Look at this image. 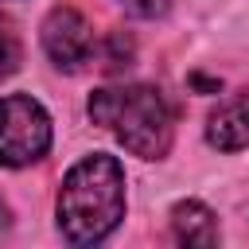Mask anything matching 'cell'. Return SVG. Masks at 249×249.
<instances>
[{"instance_id":"6da1fadb","label":"cell","mask_w":249,"mask_h":249,"mask_svg":"<svg viewBox=\"0 0 249 249\" xmlns=\"http://www.w3.org/2000/svg\"><path fill=\"white\" fill-rule=\"evenodd\" d=\"M124 218V171L113 156L97 152L70 167L58 191V226L74 245L105 241Z\"/></svg>"},{"instance_id":"7a4b0ae2","label":"cell","mask_w":249,"mask_h":249,"mask_svg":"<svg viewBox=\"0 0 249 249\" xmlns=\"http://www.w3.org/2000/svg\"><path fill=\"white\" fill-rule=\"evenodd\" d=\"M89 117L140 160H160L171 148V105L156 86L97 89L89 97Z\"/></svg>"},{"instance_id":"3957f363","label":"cell","mask_w":249,"mask_h":249,"mask_svg":"<svg viewBox=\"0 0 249 249\" xmlns=\"http://www.w3.org/2000/svg\"><path fill=\"white\" fill-rule=\"evenodd\" d=\"M47 148H51L47 109L27 93L4 97L0 101V163L4 167H27Z\"/></svg>"},{"instance_id":"277c9868","label":"cell","mask_w":249,"mask_h":249,"mask_svg":"<svg viewBox=\"0 0 249 249\" xmlns=\"http://www.w3.org/2000/svg\"><path fill=\"white\" fill-rule=\"evenodd\" d=\"M43 47L54 66L82 70L93 58V27L78 8H54L43 23Z\"/></svg>"},{"instance_id":"5b68a950","label":"cell","mask_w":249,"mask_h":249,"mask_svg":"<svg viewBox=\"0 0 249 249\" xmlns=\"http://www.w3.org/2000/svg\"><path fill=\"white\" fill-rule=\"evenodd\" d=\"M206 140L222 152H241L249 144V89L222 101L206 121Z\"/></svg>"},{"instance_id":"8992f818","label":"cell","mask_w":249,"mask_h":249,"mask_svg":"<svg viewBox=\"0 0 249 249\" xmlns=\"http://www.w3.org/2000/svg\"><path fill=\"white\" fill-rule=\"evenodd\" d=\"M171 233L183 245H214L218 241V218L210 206L187 198V202H175V210H171Z\"/></svg>"},{"instance_id":"52a82bcc","label":"cell","mask_w":249,"mask_h":249,"mask_svg":"<svg viewBox=\"0 0 249 249\" xmlns=\"http://www.w3.org/2000/svg\"><path fill=\"white\" fill-rule=\"evenodd\" d=\"M124 66H132V39L124 31H109L105 51H101V70L105 74H121Z\"/></svg>"},{"instance_id":"ba28073f","label":"cell","mask_w":249,"mask_h":249,"mask_svg":"<svg viewBox=\"0 0 249 249\" xmlns=\"http://www.w3.org/2000/svg\"><path fill=\"white\" fill-rule=\"evenodd\" d=\"M19 66V39L8 19H0V78H8Z\"/></svg>"},{"instance_id":"9c48e42d","label":"cell","mask_w":249,"mask_h":249,"mask_svg":"<svg viewBox=\"0 0 249 249\" xmlns=\"http://www.w3.org/2000/svg\"><path fill=\"white\" fill-rule=\"evenodd\" d=\"M121 4H124L132 16H144V19H148V16H163L171 0H121Z\"/></svg>"},{"instance_id":"30bf717a","label":"cell","mask_w":249,"mask_h":249,"mask_svg":"<svg viewBox=\"0 0 249 249\" xmlns=\"http://www.w3.org/2000/svg\"><path fill=\"white\" fill-rule=\"evenodd\" d=\"M0 226H8V206L0 202Z\"/></svg>"}]
</instances>
